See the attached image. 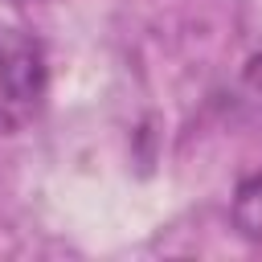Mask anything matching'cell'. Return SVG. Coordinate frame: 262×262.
Wrapping results in <instances>:
<instances>
[{"label":"cell","instance_id":"6da1fadb","mask_svg":"<svg viewBox=\"0 0 262 262\" xmlns=\"http://www.w3.org/2000/svg\"><path fill=\"white\" fill-rule=\"evenodd\" d=\"M45 53L37 37L0 25V131L12 135L37 119L45 102Z\"/></svg>","mask_w":262,"mask_h":262},{"label":"cell","instance_id":"7a4b0ae2","mask_svg":"<svg viewBox=\"0 0 262 262\" xmlns=\"http://www.w3.org/2000/svg\"><path fill=\"white\" fill-rule=\"evenodd\" d=\"M233 225L242 229V237L262 242V176H250L237 184L233 196Z\"/></svg>","mask_w":262,"mask_h":262},{"label":"cell","instance_id":"3957f363","mask_svg":"<svg viewBox=\"0 0 262 262\" xmlns=\"http://www.w3.org/2000/svg\"><path fill=\"white\" fill-rule=\"evenodd\" d=\"M242 78H246V86H250V90H258V94H262V49L242 66Z\"/></svg>","mask_w":262,"mask_h":262}]
</instances>
